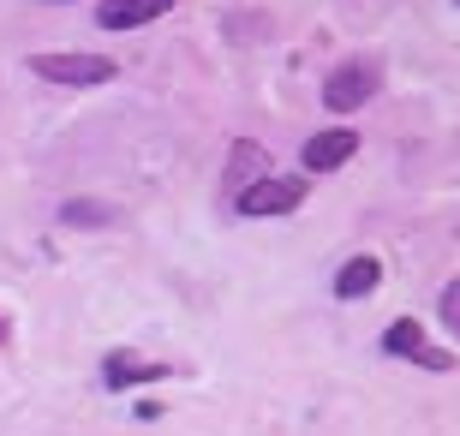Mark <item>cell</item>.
Segmentation results:
<instances>
[{
	"mask_svg": "<svg viewBox=\"0 0 460 436\" xmlns=\"http://www.w3.org/2000/svg\"><path fill=\"white\" fill-rule=\"evenodd\" d=\"M31 72L66 90H96L114 78V60L108 54H31Z\"/></svg>",
	"mask_w": 460,
	"mask_h": 436,
	"instance_id": "cell-1",
	"label": "cell"
},
{
	"mask_svg": "<svg viewBox=\"0 0 460 436\" xmlns=\"http://www.w3.org/2000/svg\"><path fill=\"white\" fill-rule=\"evenodd\" d=\"M162 377H173L168 365H155V359H137V352H108V365H102V383L114 388H144V383H162Z\"/></svg>",
	"mask_w": 460,
	"mask_h": 436,
	"instance_id": "cell-5",
	"label": "cell"
},
{
	"mask_svg": "<svg viewBox=\"0 0 460 436\" xmlns=\"http://www.w3.org/2000/svg\"><path fill=\"white\" fill-rule=\"evenodd\" d=\"M239 216H288L305 203V180H288V174H270V180H257L239 191Z\"/></svg>",
	"mask_w": 460,
	"mask_h": 436,
	"instance_id": "cell-3",
	"label": "cell"
},
{
	"mask_svg": "<svg viewBox=\"0 0 460 436\" xmlns=\"http://www.w3.org/2000/svg\"><path fill=\"white\" fill-rule=\"evenodd\" d=\"M376 281H383V263L376 257H347L341 275H335V293L341 299H365V293H376Z\"/></svg>",
	"mask_w": 460,
	"mask_h": 436,
	"instance_id": "cell-9",
	"label": "cell"
},
{
	"mask_svg": "<svg viewBox=\"0 0 460 436\" xmlns=\"http://www.w3.org/2000/svg\"><path fill=\"white\" fill-rule=\"evenodd\" d=\"M6 341H13V329H6V317H0V347H6Z\"/></svg>",
	"mask_w": 460,
	"mask_h": 436,
	"instance_id": "cell-12",
	"label": "cell"
},
{
	"mask_svg": "<svg viewBox=\"0 0 460 436\" xmlns=\"http://www.w3.org/2000/svg\"><path fill=\"white\" fill-rule=\"evenodd\" d=\"M358 150V132H317V138H305V174H329V168H341L347 156Z\"/></svg>",
	"mask_w": 460,
	"mask_h": 436,
	"instance_id": "cell-7",
	"label": "cell"
},
{
	"mask_svg": "<svg viewBox=\"0 0 460 436\" xmlns=\"http://www.w3.org/2000/svg\"><path fill=\"white\" fill-rule=\"evenodd\" d=\"M455 6H460V0H455Z\"/></svg>",
	"mask_w": 460,
	"mask_h": 436,
	"instance_id": "cell-13",
	"label": "cell"
},
{
	"mask_svg": "<svg viewBox=\"0 0 460 436\" xmlns=\"http://www.w3.org/2000/svg\"><path fill=\"white\" fill-rule=\"evenodd\" d=\"M60 221L66 227H108V221H119V209L96 198H72V203H60Z\"/></svg>",
	"mask_w": 460,
	"mask_h": 436,
	"instance_id": "cell-10",
	"label": "cell"
},
{
	"mask_svg": "<svg viewBox=\"0 0 460 436\" xmlns=\"http://www.w3.org/2000/svg\"><path fill=\"white\" fill-rule=\"evenodd\" d=\"M383 352L412 359L419 370H455V359H448L443 347H430V341H425V323H412V317H401V323H389V329H383Z\"/></svg>",
	"mask_w": 460,
	"mask_h": 436,
	"instance_id": "cell-4",
	"label": "cell"
},
{
	"mask_svg": "<svg viewBox=\"0 0 460 436\" xmlns=\"http://www.w3.org/2000/svg\"><path fill=\"white\" fill-rule=\"evenodd\" d=\"M162 13H173V0H102L96 6V24L102 31H132V24H150Z\"/></svg>",
	"mask_w": 460,
	"mask_h": 436,
	"instance_id": "cell-6",
	"label": "cell"
},
{
	"mask_svg": "<svg viewBox=\"0 0 460 436\" xmlns=\"http://www.w3.org/2000/svg\"><path fill=\"white\" fill-rule=\"evenodd\" d=\"M376 85H383L376 60H347V67L329 72V85H323V108H329V114H353V108H365V102L376 96Z\"/></svg>",
	"mask_w": 460,
	"mask_h": 436,
	"instance_id": "cell-2",
	"label": "cell"
},
{
	"mask_svg": "<svg viewBox=\"0 0 460 436\" xmlns=\"http://www.w3.org/2000/svg\"><path fill=\"white\" fill-rule=\"evenodd\" d=\"M270 180V150L263 144H252V138H239L234 150H227V185H234V198L245 191V185Z\"/></svg>",
	"mask_w": 460,
	"mask_h": 436,
	"instance_id": "cell-8",
	"label": "cell"
},
{
	"mask_svg": "<svg viewBox=\"0 0 460 436\" xmlns=\"http://www.w3.org/2000/svg\"><path fill=\"white\" fill-rule=\"evenodd\" d=\"M437 311H443V323L460 335V281H448L443 287V299H437Z\"/></svg>",
	"mask_w": 460,
	"mask_h": 436,
	"instance_id": "cell-11",
	"label": "cell"
}]
</instances>
